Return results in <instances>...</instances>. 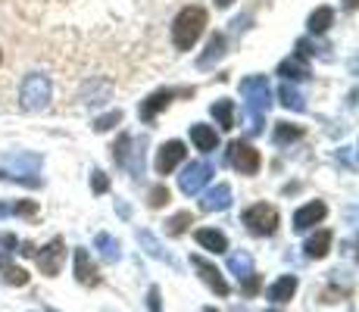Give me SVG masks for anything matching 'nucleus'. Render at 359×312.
Here are the masks:
<instances>
[{"label":"nucleus","mask_w":359,"mask_h":312,"mask_svg":"<svg viewBox=\"0 0 359 312\" xmlns=\"http://www.w3.org/2000/svg\"><path fill=\"white\" fill-rule=\"evenodd\" d=\"M206 22H210V16H206L203 6H184L172 22V44L178 50H191L200 41V34L206 32Z\"/></svg>","instance_id":"nucleus-1"},{"label":"nucleus","mask_w":359,"mask_h":312,"mask_svg":"<svg viewBox=\"0 0 359 312\" xmlns=\"http://www.w3.org/2000/svg\"><path fill=\"white\" fill-rule=\"evenodd\" d=\"M241 94L247 97V109H250V131L253 135H259L262 131V116H266L269 103H272V88H269V81L262 79V75H250V79L241 81Z\"/></svg>","instance_id":"nucleus-2"},{"label":"nucleus","mask_w":359,"mask_h":312,"mask_svg":"<svg viewBox=\"0 0 359 312\" xmlns=\"http://www.w3.org/2000/svg\"><path fill=\"white\" fill-rule=\"evenodd\" d=\"M50 94H53L50 79L44 72H32V75H25L22 88H19V103L29 113H41V109L50 107Z\"/></svg>","instance_id":"nucleus-3"},{"label":"nucleus","mask_w":359,"mask_h":312,"mask_svg":"<svg viewBox=\"0 0 359 312\" xmlns=\"http://www.w3.org/2000/svg\"><path fill=\"white\" fill-rule=\"evenodd\" d=\"M244 225L250 228L253 234H259V238H269V234H275V228H278V210L269 203H253L250 210L244 212Z\"/></svg>","instance_id":"nucleus-4"},{"label":"nucleus","mask_w":359,"mask_h":312,"mask_svg":"<svg viewBox=\"0 0 359 312\" xmlns=\"http://www.w3.org/2000/svg\"><path fill=\"white\" fill-rule=\"evenodd\" d=\"M229 163L241 172V175H257L259 165H262V156H259V150L250 147V144L234 141L229 147Z\"/></svg>","instance_id":"nucleus-5"},{"label":"nucleus","mask_w":359,"mask_h":312,"mask_svg":"<svg viewBox=\"0 0 359 312\" xmlns=\"http://www.w3.org/2000/svg\"><path fill=\"white\" fill-rule=\"evenodd\" d=\"M34 259H38V269L47 275V278L60 275V269H63V259H66V244H63V238H53L44 250H38V253H34Z\"/></svg>","instance_id":"nucleus-6"},{"label":"nucleus","mask_w":359,"mask_h":312,"mask_svg":"<svg viewBox=\"0 0 359 312\" xmlns=\"http://www.w3.org/2000/svg\"><path fill=\"white\" fill-rule=\"evenodd\" d=\"M212 178V165L210 163H191V165H184V172L178 175V187H182L184 194H200L206 187V182Z\"/></svg>","instance_id":"nucleus-7"},{"label":"nucleus","mask_w":359,"mask_h":312,"mask_svg":"<svg viewBox=\"0 0 359 312\" xmlns=\"http://www.w3.org/2000/svg\"><path fill=\"white\" fill-rule=\"evenodd\" d=\"M184 154H188V150H184L182 141H165L160 147V154H156V163H154L156 172H160V175H169V172L184 159Z\"/></svg>","instance_id":"nucleus-8"},{"label":"nucleus","mask_w":359,"mask_h":312,"mask_svg":"<svg viewBox=\"0 0 359 312\" xmlns=\"http://www.w3.org/2000/svg\"><path fill=\"white\" fill-rule=\"evenodd\" d=\"M75 278H79V284H85V287H97L100 284V272L97 266H94L91 253L88 250H75Z\"/></svg>","instance_id":"nucleus-9"},{"label":"nucleus","mask_w":359,"mask_h":312,"mask_svg":"<svg viewBox=\"0 0 359 312\" xmlns=\"http://www.w3.org/2000/svg\"><path fill=\"white\" fill-rule=\"evenodd\" d=\"M191 266L200 272V278H203L206 284H210L212 290H216L219 297H229V284H225V278H222V272H219L212 262H206L203 256H191Z\"/></svg>","instance_id":"nucleus-10"},{"label":"nucleus","mask_w":359,"mask_h":312,"mask_svg":"<svg viewBox=\"0 0 359 312\" xmlns=\"http://www.w3.org/2000/svg\"><path fill=\"white\" fill-rule=\"evenodd\" d=\"M325 216H328V206L322 203V200H313V203H306V206H300V210H297L294 228H297V231H309V228L319 225Z\"/></svg>","instance_id":"nucleus-11"},{"label":"nucleus","mask_w":359,"mask_h":312,"mask_svg":"<svg viewBox=\"0 0 359 312\" xmlns=\"http://www.w3.org/2000/svg\"><path fill=\"white\" fill-rule=\"evenodd\" d=\"M175 94H178V91H156V94H150L147 100L141 103V109H137V116H141L144 122L156 119V113L169 107V103H172V97H175Z\"/></svg>","instance_id":"nucleus-12"},{"label":"nucleus","mask_w":359,"mask_h":312,"mask_svg":"<svg viewBox=\"0 0 359 312\" xmlns=\"http://www.w3.org/2000/svg\"><path fill=\"white\" fill-rule=\"evenodd\" d=\"M191 141L197 144L200 154H212L219 147V135L212 125H191Z\"/></svg>","instance_id":"nucleus-13"},{"label":"nucleus","mask_w":359,"mask_h":312,"mask_svg":"<svg viewBox=\"0 0 359 312\" xmlns=\"http://www.w3.org/2000/svg\"><path fill=\"white\" fill-rule=\"evenodd\" d=\"M231 206V187L229 184H216L210 194L203 197V210L206 212H222Z\"/></svg>","instance_id":"nucleus-14"},{"label":"nucleus","mask_w":359,"mask_h":312,"mask_svg":"<svg viewBox=\"0 0 359 312\" xmlns=\"http://www.w3.org/2000/svg\"><path fill=\"white\" fill-rule=\"evenodd\" d=\"M197 244L203 250H210V253H225V250H229V238H225L222 231H216V228H200Z\"/></svg>","instance_id":"nucleus-15"},{"label":"nucleus","mask_w":359,"mask_h":312,"mask_svg":"<svg viewBox=\"0 0 359 312\" xmlns=\"http://www.w3.org/2000/svg\"><path fill=\"white\" fill-rule=\"evenodd\" d=\"M278 75L285 81H303V79H309V66L303 62L300 57H287L285 62L278 66Z\"/></svg>","instance_id":"nucleus-16"},{"label":"nucleus","mask_w":359,"mask_h":312,"mask_svg":"<svg viewBox=\"0 0 359 312\" xmlns=\"http://www.w3.org/2000/svg\"><path fill=\"white\" fill-rule=\"evenodd\" d=\"M331 240H334L331 238V231H319V234H313V238L306 240V247L303 250H306L309 259H325L328 250H331Z\"/></svg>","instance_id":"nucleus-17"},{"label":"nucleus","mask_w":359,"mask_h":312,"mask_svg":"<svg viewBox=\"0 0 359 312\" xmlns=\"http://www.w3.org/2000/svg\"><path fill=\"white\" fill-rule=\"evenodd\" d=\"M0 272H4V281L13 284V287H25V284H29V272L13 266L10 256H4V253H0Z\"/></svg>","instance_id":"nucleus-18"},{"label":"nucleus","mask_w":359,"mask_h":312,"mask_svg":"<svg viewBox=\"0 0 359 312\" xmlns=\"http://www.w3.org/2000/svg\"><path fill=\"white\" fill-rule=\"evenodd\" d=\"M294 290H297V278L294 275H285L281 281H275L272 287H269V300H275V303H287L294 297Z\"/></svg>","instance_id":"nucleus-19"},{"label":"nucleus","mask_w":359,"mask_h":312,"mask_svg":"<svg viewBox=\"0 0 359 312\" xmlns=\"http://www.w3.org/2000/svg\"><path fill=\"white\" fill-rule=\"evenodd\" d=\"M278 100H281V107L294 109V113H303V109H306V103H303V94L297 91L294 85H287V81L278 88Z\"/></svg>","instance_id":"nucleus-20"},{"label":"nucleus","mask_w":359,"mask_h":312,"mask_svg":"<svg viewBox=\"0 0 359 312\" xmlns=\"http://www.w3.org/2000/svg\"><path fill=\"white\" fill-rule=\"evenodd\" d=\"M222 53H225V38L222 34H212L210 44H206V53L200 57V69H210L216 60H222Z\"/></svg>","instance_id":"nucleus-21"},{"label":"nucleus","mask_w":359,"mask_h":312,"mask_svg":"<svg viewBox=\"0 0 359 312\" xmlns=\"http://www.w3.org/2000/svg\"><path fill=\"white\" fill-rule=\"evenodd\" d=\"M331 22H334V10H331V6H319V10L309 16V32L322 34V32L331 29Z\"/></svg>","instance_id":"nucleus-22"},{"label":"nucleus","mask_w":359,"mask_h":312,"mask_svg":"<svg viewBox=\"0 0 359 312\" xmlns=\"http://www.w3.org/2000/svg\"><path fill=\"white\" fill-rule=\"evenodd\" d=\"M210 113L216 116L219 125H222L225 131L234 128V103H231V100H216V103L210 107Z\"/></svg>","instance_id":"nucleus-23"},{"label":"nucleus","mask_w":359,"mask_h":312,"mask_svg":"<svg viewBox=\"0 0 359 312\" xmlns=\"http://www.w3.org/2000/svg\"><path fill=\"white\" fill-rule=\"evenodd\" d=\"M300 137H303L300 125H291V122L275 125V144H291V141H300Z\"/></svg>","instance_id":"nucleus-24"},{"label":"nucleus","mask_w":359,"mask_h":312,"mask_svg":"<svg viewBox=\"0 0 359 312\" xmlns=\"http://www.w3.org/2000/svg\"><path fill=\"white\" fill-rule=\"evenodd\" d=\"M109 97V85L107 81H94V85L85 88V103L88 107H97V103H103Z\"/></svg>","instance_id":"nucleus-25"},{"label":"nucleus","mask_w":359,"mask_h":312,"mask_svg":"<svg viewBox=\"0 0 359 312\" xmlns=\"http://www.w3.org/2000/svg\"><path fill=\"white\" fill-rule=\"evenodd\" d=\"M94 244H97L103 259H109V262L119 259V240H113L109 234H97V240H94Z\"/></svg>","instance_id":"nucleus-26"},{"label":"nucleus","mask_w":359,"mask_h":312,"mask_svg":"<svg viewBox=\"0 0 359 312\" xmlns=\"http://www.w3.org/2000/svg\"><path fill=\"white\" fill-rule=\"evenodd\" d=\"M188 225H194V216H191V212H178V216H172L165 222V231H169L172 238H178V234L188 231Z\"/></svg>","instance_id":"nucleus-27"},{"label":"nucleus","mask_w":359,"mask_h":312,"mask_svg":"<svg viewBox=\"0 0 359 312\" xmlns=\"http://www.w3.org/2000/svg\"><path fill=\"white\" fill-rule=\"evenodd\" d=\"M6 212H13V216H34V212H38V203L22 200V203H13V206H0V216H6Z\"/></svg>","instance_id":"nucleus-28"},{"label":"nucleus","mask_w":359,"mask_h":312,"mask_svg":"<svg viewBox=\"0 0 359 312\" xmlns=\"http://www.w3.org/2000/svg\"><path fill=\"white\" fill-rule=\"evenodd\" d=\"M119 122H122V109H113V113H107V116H100V119H94V131H109V128H116Z\"/></svg>","instance_id":"nucleus-29"},{"label":"nucleus","mask_w":359,"mask_h":312,"mask_svg":"<svg viewBox=\"0 0 359 312\" xmlns=\"http://www.w3.org/2000/svg\"><path fill=\"white\" fill-rule=\"evenodd\" d=\"M128 147H131V135H119V141L113 144V159H116V165H126Z\"/></svg>","instance_id":"nucleus-30"},{"label":"nucleus","mask_w":359,"mask_h":312,"mask_svg":"<svg viewBox=\"0 0 359 312\" xmlns=\"http://www.w3.org/2000/svg\"><path fill=\"white\" fill-rule=\"evenodd\" d=\"M169 187H165V184H156L154 187V191H150V197H147V203L150 206H154V210H160V206H165V203H169Z\"/></svg>","instance_id":"nucleus-31"},{"label":"nucleus","mask_w":359,"mask_h":312,"mask_svg":"<svg viewBox=\"0 0 359 312\" xmlns=\"http://www.w3.org/2000/svg\"><path fill=\"white\" fill-rule=\"evenodd\" d=\"M231 272H238V278H247L250 275V256L247 253H238V256H231Z\"/></svg>","instance_id":"nucleus-32"},{"label":"nucleus","mask_w":359,"mask_h":312,"mask_svg":"<svg viewBox=\"0 0 359 312\" xmlns=\"http://www.w3.org/2000/svg\"><path fill=\"white\" fill-rule=\"evenodd\" d=\"M137 240H141V244L147 247V253H150V256H163L160 244H156V238H154V234H150V231H141V234H137Z\"/></svg>","instance_id":"nucleus-33"},{"label":"nucleus","mask_w":359,"mask_h":312,"mask_svg":"<svg viewBox=\"0 0 359 312\" xmlns=\"http://www.w3.org/2000/svg\"><path fill=\"white\" fill-rule=\"evenodd\" d=\"M91 187H94V194H107L109 191V178L103 175L100 169H94L91 172Z\"/></svg>","instance_id":"nucleus-34"},{"label":"nucleus","mask_w":359,"mask_h":312,"mask_svg":"<svg viewBox=\"0 0 359 312\" xmlns=\"http://www.w3.org/2000/svg\"><path fill=\"white\" fill-rule=\"evenodd\" d=\"M150 312H160V290L150 287Z\"/></svg>","instance_id":"nucleus-35"},{"label":"nucleus","mask_w":359,"mask_h":312,"mask_svg":"<svg viewBox=\"0 0 359 312\" xmlns=\"http://www.w3.org/2000/svg\"><path fill=\"white\" fill-rule=\"evenodd\" d=\"M344 6H347V10H359V0H344Z\"/></svg>","instance_id":"nucleus-36"},{"label":"nucleus","mask_w":359,"mask_h":312,"mask_svg":"<svg viewBox=\"0 0 359 312\" xmlns=\"http://www.w3.org/2000/svg\"><path fill=\"white\" fill-rule=\"evenodd\" d=\"M216 4H219V6H222V10H225V6H231L234 0H216Z\"/></svg>","instance_id":"nucleus-37"},{"label":"nucleus","mask_w":359,"mask_h":312,"mask_svg":"<svg viewBox=\"0 0 359 312\" xmlns=\"http://www.w3.org/2000/svg\"><path fill=\"white\" fill-rule=\"evenodd\" d=\"M206 312H216V309H206Z\"/></svg>","instance_id":"nucleus-38"},{"label":"nucleus","mask_w":359,"mask_h":312,"mask_svg":"<svg viewBox=\"0 0 359 312\" xmlns=\"http://www.w3.org/2000/svg\"><path fill=\"white\" fill-rule=\"evenodd\" d=\"M0 60H4V53H0Z\"/></svg>","instance_id":"nucleus-39"}]
</instances>
